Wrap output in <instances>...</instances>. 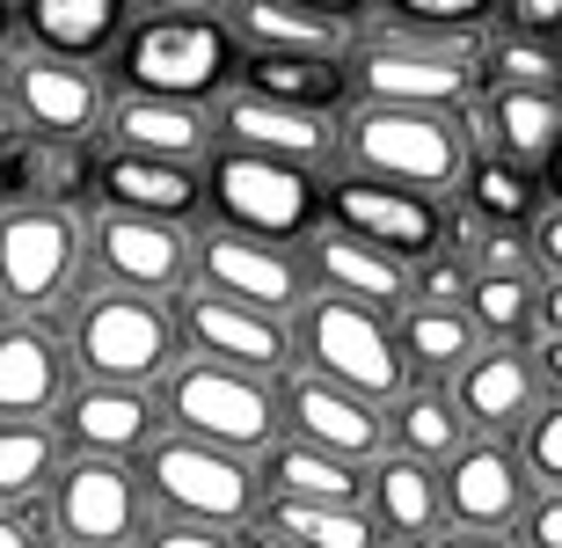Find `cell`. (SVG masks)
<instances>
[{
	"mask_svg": "<svg viewBox=\"0 0 562 548\" xmlns=\"http://www.w3.org/2000/svg\"><path fill=\"white\" fill-rule=\"evenodd\" d=\"M366 519H373V534L424 541V534L438 527V476H431V461L373 454V461H366Z\"/></svg>",
	"mask_w": 562,
	"mask_h": 548,
	"instance_id": "83f0119b",
	"label": "cell"
},
{
	"mask_svg": "<svg viewBox=\"0 0 562 548\" xmlns=\"http://www.w3.org/2000/svg\"><path fill=\"white\" fill-rule=\"evenodd\" d=\"M468 264H460V249H431L424 264H409V307H460L468 300Z\"/></svg>",
	"mask_w": 562,
	"mask_h": 548,
	"instance_id": "ab89813d",
	"label": "cell"
},
{
	"mask_svg": "<svg viewBox=\"0 0 562 548\" xmlns=\"http://www.w3.org/2000/svg\"><path fill=\"white\" fill-rule=\"evenodd\" d=\"M52 519L74 548H125L146 527V490L125 461H103V454H74V461L52 476Z\"/></svg>",
	"mask_w": 562,
	"mask_h": 548,
	"instance_id": "8fae6325",
	"label": "cell"
},
{
	"mask_svg": "<svg viewBox=\"0 0 562 548\" xmlns=\"http://www.w3.org/2000/svg\"><path fill=\"white\" fill-rule=\"evenodd\" d=\"M431 548H512L504 534H468V527H453V534H438Z\"/></svg>",
	"mask_w": 562,
	"mask_h": 548,
	"instance_id": "c3c4849f",
	"label": "cell"
},
{
	"mask_svg": "<svg viewBox=\"0 0 562 548\" xmlns=\"http://www.w3.org/2000/svg\"><path fill=\"white\" fill-rule=\"evenodd\" d=\"M8 110L22 132H52V139H81L103 118V81L81 59H52V52H22L8 66Z\"/></svg>",
	"mask_w": 562,
	"mask_h": 548,
	"instance_id": "e0dca14e",
	"label": "cell"
},
{
	"mask_svg": "<svg viewBox=\"0 0 562 548\" xmlns=\"http://www.w3.org/2000/svg\"><path fill=\"white\" fill-rule=\"evenodd\" d=\"M322 220L344 227L351 242L395 256V264H424L431 249H446V205L424 198V190H395L373 183V176H344V183L322 190Z\"/></svg>",
	"mask_w": 562,
	"mask_h": 548,
	"instance_id": "9c48e42d",
	"label": "cell"
},
{
	"mask_svg": "<svg viewBox=\"0 0 562 548\" xmlns=\"http://www.w3.org/2000/svg\"><path fill=\"white\" fill-rule=\"evenodd\" d=\"M307 278H322V293H344V300H366V307H402L409 300V264H395V256H380L366 249V242H351L344 227H322L307 234Z\"/></svg>",
	"mask_w": 562,
	"mask_h": 548,
	"instance_id": "7402d4cb",
	"label": "cell"
},
{
	"mask_svg": "<svg viewBox=\"0 0 562 548\" xmlns=\"http://www.w3.org/2000/svg\"><path fill=\"white\" fill-rule=\"evenodd\" d=\"M44 505L30 512V505H15V512H0V548H44Z\"/></svg>",
	"mask_w": 562,
	"mask_h": 548,
	"instance_id": "bcb514c9",
	"label": "cell"
},
{
	"mask_svg": "<svg viewBox=\"0 0 562 548\" xmlns=\"http://www.w3.org/2000/svg\"><path fill=\"white\" fill-rule=\"evenodd\" d=\"M482 81H490V88H541V96H555L562 66H555V52H548L541 37H519V30H504V37L482 52Z\"/></svg>",
	"mask_w": 562,
	"mask_h": 548,
	"instance_id": "74e56055",
	"label": "cell"
},
{
	"mask_svg": "<svg viewBox=\"0 0 562 548\" xmlns=\"http://www.w3.org/2000/svg\"><path fill=\"white\" fill-rule=\"evenodd\" d=\"M271 395H278V424H285L300 446H322V454L358 461V468L387 446L380 402L351 395V388H329V380H314V373H285V380H271Z\"/></svg>",
	"mask_w": 562,
	"mask_h": 548,
	"instance_id": "4fadbf2b",
	"label": "cell"
},
{
	"mask_svg": "<svg viewBox=\"0 0 562 548\" xmlns=\"http://www.w3.org/2000/svg\"><path fill=\"white\" fill-rule=\"evenodd\" d=\"M139 548H241L227 527H190V519H161V527H139Z\"/></svg>",
	"mask_w": 562,
	"mask_h": 548,
	"instance_id": "ee69618b",
	"label": "cell"
},
{
	"mask_svg": "<svg viewBox=\"0 0 562 548\" xmlns=\"http://www.w3.org/2000/svg\"><path fill=\"white\" fill-rule=\"evenodd\" d=\"M81 278V227L52 205L0 212V307H52Z\"/></svg>",
	"mask_w": 562,
	"mask_h": 548,
	"instance_id": "30bf717a",
	"label": "cell"
},
{
	"mask_svg": "<svg viewBox=\"0 0 562 548\" xmlns=\"http://www.w3.org/2000/svg\"><path fill=\"white\" fill-rule=\"evenodd\" d=\"M176 337H190V351L212 366H241V373H263L278 380L292 366V337L285 322L263 315V307H241V300H220V293H190L183 300V322Z\"/></svg>",
	"mask_w": 562,
	"mask_h": 548,
	"instance_id": "2e32d148",
	"label": "cell"
},
{
	"mask_svg": "<svg viewBox=\"0 0 562 548\" xmlns=\"http://www.w3.org/2000/svg\"><path fill=\"white\" fill-rule=\"evenodd\" d=\"M234 74H241L249 96L285 103V110H314V118L344 110V96H351L344 59H307V52H249V59H234Z\"/></svg>",
	"mask_w": 562,
	"mask_h": 548,
	"instance_id": "f1b7e54d",
	"label": "cell"
},
{
	"mask_svg": "<svg viewBox=\"0 0 562 548\" xmlns=\"http://www.w3.org/2000/svg\"><path fill=\"white\" fill-rule=\"evenodd\" d=\"M533 300H541V278H533V271H475V278H468L460 315L475 322V337L519 344L526 329H533Z\"/></svg>",
	"mask_w": 562,
	"mask_h": 548,
	"instance_id": "e575fe53",
	"label": "cell"
},
{
	"mask_svg": "<svg viewBox=\"0 0 562 548\" xmlns=\"http://www.w3.org/2000/svg\"><path fill=\"white\" fill-rule=\"evenodd\" d=\"M66 366H81L88 380L110 388H146L176 366V322L161 315V300L139 293H88L74 307V337H66Z\"/></svg>",
	"mask_w": 562,
	"mask_h": 548,
	"instance_id": "8992f818",
	"label": "cell"
},
{
	"mask_svg": "<svg viewBox=\"0 0 562 548\" xmlns=\"http://www.w3.org/2000/svg\"><path fill=\"white\" fill-rule=\"evenodd\" d=\"M526 497H533V483H526V468H519V446L475 439V446H460V454H446L438 519H453L468 534H504L526 512Z\"/></svg>",
	"mask_w": 562,
	"mask_h": 548,
	"instance_id": "5bb4252c",
	"label": "cell"
},
{
	"mask_svg": "<svg viewBox=\"0 0 562 548\" xmlns=\"http://www.w3.org/2000/svg\"><path fill=\"white\" fill-rule=\"evenodd\" d=\"M512 527H519L526 548H562V497H555V490H533Z\"/></svg>",
	"mask_w": 562,
	"mask_h": 548,
	"instance_id": "7bdbcfd3",
	"label": "cell"
},
{
	"mask_svg": "<svg viewBox=\"0 0 562 548\" xmlns=\"http://www.w3.org/2000/svg\"><path fill=\"white\" fill-rule=\"evenodd\" d=\"M460 198H468V220H475V227L519 234L526 220L548 205V176L541 169H519V161H504V154H468V169H460Z\"/></svg>",
	"mask_w": 562,
	"mask_h": 548,
	"instance_id": "4dcf8cb0",
	"label": "cell"
},
{
	"mask_svg": "<svg viewBox=\"0 0 562 548\" xmlns=\"http://www.w3.org/2000/svg\"><path fill=\"white\" fill-rule=\"evenodd\" d=\"M139 490H154L176 519L190 527H241L256 519V468L249 454H227V446H205V439H146L139 446Z\"/></svg>",
	"mask_w": 562,
	"mask_h": 548,
	"instance_id": "5b68a950",
	"label": "cell"
},
{
	"mask_svg": "<svg viewBox=\"0 0 562 548\" xmlns=\"http://www.w3.org/2000/svg\"><path fill=\"white\" fill-rule=\"evenodd\" d=\"M88 183L103 190L110 212H146V220H176V227L205 205L190 161H154V154H125V147H110L103 161L88 169Z\"/></svg>",
	"mask_w": 562,
	"mask_h": 548,
	"instance_id": "ffe728a7",
	"label": "cell"
},
{
	"mask_svg": "<svg viewBox=\"0 0 562 548\" xmlns=\"http://www.w3.org/2000/svg\"><path fill=\"white\" fill-rule=\"evenodd\" d=\"M519 424H526V446H519L526 483H533V490H555V483H562V402L541 395Z\"/></svg>",
	"mask_w": 562,
	"mask_h": 548,
	"instance_id": "f35d334b",
	"label": "cell"
},
{
	"mask_svg": "<svg viewBox=\"0 0 562 548\" xmlns=\"http://www.w3.org/2000/svg\"><path fill=\"white\" fill-rule=\"evenodd\" d=\"M526 271H533V278L562 271V212L555 205H541L533 220H526Z\"/></svg>",
	"mask_w": 562,
	"mask_h": 548,
	"instance_id": "b9f144b4",
	"label": "cell"
},
{
	"mask_svg": "<svg viewBox=\"0 0 562 548\" xmlns=\"http://www.w3.org/2000/svg\"><path fill=\"white\" fill-rule=\"evenodd\" d=\"M220 139L241 154H271V161H292V169H314L322 154L336 147V132L314 118V110H285V103H263L249 88H234L227 103H220Z\"/></svg>",
	"mask_w": 562,
	"mask_h": 548,
	"instance_id": "d6986e66",
	"label": "cell"
},
{
	"mask_svg": "<svg viewBox=\"0 0 562 548\" xmlns=\"http://www.w3.org/2000/svg\"><path fill=\"white\" fill-rule=\"evenodd\" d=\"M220 22L249 52H307V59H344V30H351V22L314 15L300 0H227Z\"/></svg>",
	"mask_w": 562,
	"mask_h": 548,
	"instance_id": "4316f807",
	"label": "cell"
},
{
	"mask_svg": "<svg viewBox=\"0 0 562 548\" xmlns=\"http://www.w3.org/2000/svg\"><path fill=\"white\" fill-rule=\"evenodd\" d=\"M482 132H490V154L519 161V169H548V154L562 139V110L541 88H490L482 96Z\"/></svg>",
	"mask_w": 562,
	"mask_h": 548,
	"instance_id": "f546056e",
	"label": "cell"
},
{
	"mask_svg": "<svg viewBox=\"0 0 562 548\" xmlns=\"http://www.w3.org/2000/svg\"><path fill=\"white\" fill-rule=\"evenodd\" d=\"M263 534H278L285 548H380L366 505H292V497H278L263 512Z\"/></svg>",
	"mask_w": 562,
	"mask_h": 548,
	"instance_id": "d590c367",
	"label": "cell"
},
{
	"mask_svg": "<svg viewBox=\"0 0 562 548\" xmlns=\"http://www.w3.org/2000/svg\"><path fill=\"white\" fill-rule=\"evenodd\" d=\"M88 249H95V264L110 271V286L117 293H176L190 278V234L176 227V220H146V212H103L95 227L81 234Z\"/></svg>",
	"mask_w": 562,
	"mask_h": 548,
	"instance_id": "9a60e30c",
	"label": "cell"
},
{
	"mask_svg": "<svg viewBox=\"0 0 562 548\" xmlns=\"http://www.w3.org/2000/svg\"><path fill=\"white\" fill-rule=\"evenodd\" d=\"M504 30H519V37H555L562 30V0H504Z\"/></svg>",
	"mask_w": 562,
	"mask_h": 548,
	"instance_id": "f6af8a7d",
	"label": "cell"
},
{
	"mask_svg": "<svg viewBox=\"0 0 562 548\" xmlns=\"http://www.w3.org/2000/svg\"><path fill=\"white\" fill-rule=\"evenodd\" d=\"M227 0H146V15H220Z\"/></svg>",
	"mask_w": 562,
	"mask_h": 548,
	"instance_id": "7dc6e473",
	"label": "cell"
},
{
	"mask_svg": "<svg viewBox=\"0 0 562 548\" xmlns=\"http://www.w3.org/2000/svg\"><path fill=\"white\" fill-rule=\"evenodd\" d=\"M66 344L37 322H0V417H44L66 395Z\"/></svg>",
	"mask_w": 562,
	"mask_h": 548,
	"instance_id": "d4e9b609",
	"label": "cell"
},
{
	"mask_svg": "<svg viewBox=\"0 0 562 548\" xmlns=\"http://www.w3.org/2000/svg\"><path fill=\"white\" fill-rule=\"evenodd\" d=\"M161 410L183 439H205V446H227V454H263L278 439V395L263 373H241V366H212V359H190V366H168V388H161Z\"/></svg>",
	"mask_w": 562,
	"mask_h": 548,
	"instance_id": "52a82bcc",
	"label": "cell"
},
{
	"mask_svg": "<svg viewBox=\"0 0 562 548\" xmlns=\"http://www.w3.org/2000/svg\"><path fill=\"white\" fill-rule=\"evenodd\" d=\"M453 410L482 432H512V424L541 402V373L526 366V344H490V351H468V366L453 373Z\"/></svg>",
	"mask_w": 562,
	"mask_h": 548,
	"instance_id": "44dd1931",
	"label": "cell"
},
{
	"mask_svg": "<svg viewBox=\"0 0 562 548\" xmlns=\"http://www.w3.org/2000/svg\"><path fill=\"white\" fill-rule=\"evenodd\" d=\"M52 476H59V439L37 417H0V505H37Z\"/></svg>",
	"mask_w": 562,
	"mask_h": 548,
	"instance_id": "8d00e7d4",
	"label": "cell"
},
{
	"mask_svg": "<svg viewBox=\"0 0 562 548\" xmlns=\"http://www.w3.org/2000/svg\"><path fill=\"white\" fill-rule=\"evenodd\" d=\"M190 264L205 271V293L263 307V315H285V307H300V300L314 293L307 256L292 249V242H249V234L212 227V234L190 242Z\"/></svg>",
	"mask_w": 562,
	"mask_h": 548,
	"instance_id": "7c38bea8",
	"label": "cell"
},
{
	"mask_svg": "<svg viewBox=\"0 0 562 548\" xmlns=\"http://www.w3.org/2000/svg\"><path fill=\"white\" fill-rule=\"evenodd\" d=\"M300 8H314V15H336V22H358L373 0H300Z\"/></svg>",
	"mask_w": 562,
	"mask_h": 548,
	"instance_id": "681fc988",
	"label": "cell"
},
{
	"mask_svg": "<svg viewBox=\"0 0 562 548\" xmlns=\"http://www.w3.org/2000/svg\"><path fill=\"white\" fill-rule=\"evenodd\" d=\"M88 169H95V161H88L81 139H52V132H22V139L0 147V190L22 198V205L66 212L88 190Z\"/></svg>",
	"mask_w": 562,
	"mask_h": 548,
	"instance_id": "cb8c5ba5",
	"label": "cell"
},
{
	"mask_svg": "<svg viewBox=\"0 0 562 548\" xmlns=\"http://www.w3.org/2000/svg\"><path fill=\"white\" fill-rule=\"evenodd\" d=\"M395 351L409 373H431L438 388L468 366L475 351V322L460 315V307H402V329H395Z\"/></svg>",
	"mask_w": 562,
	"mask_h": 548,
	"instance_id": "d6a6232c",
	"label": "cell"
},
{
	"mask_svg": "<svg viewBox=\"0 0 562 548\" xmlns=\"http://www.w3.org/2000/svg\"><path fill=\"white\" fill-rule=\"evenodd\" d=\"M351 88L366 103H409V110H460L475 96V59L453 37H366L344 59Z\"/></svg>",
	"mask_w": 562,
	"mask_h": 548,
	"instance_id": "ba28073f",
	"label": "cell"
},
{
	"mask_svg": "<svg viewBox=\"0 0 562 548\" xmlns=\"http://www.w3.org/2000/svg\"><path fill=\"white\" fill-rule=\"evenodd\" d=\"M387 432L402 439V454H409V461H446V454H460V446H468V417L453 410V395H446L438 380L402 388Z\"/></svg>",
	"mask_w": 562,
	"mask_h": 548,
	"instance_id": "836d02e7",
	"label": "cell"
},
{
	"mask_svg": "<svg viewBox=\"0 0 562 548\" xmlns=\"http://www.w3.org/2000/svg\"><path fill=\"white\" fill-rule=\"evenodd\" d=\"M198 198L220 212L227 234H249V242H307L322 227V183L292 161H271V154L205 147Z\"/></svg>",
	"mask_w": 562,
	"mask_h": 548,
	"instance_id": "3957f363",
	"label": "cell"
},
{
	"mask_svg": "<svg viewBox=\"0 0 562 548\" xmlns=\"http://www.w3.org/2000/svg\"><path fill=\"white\" fill-rule=\"evenodd\" d=\"M387 548H402V541H387Z\"/></svg>",
	"mask_w": 562,
	"mask_h": 548,
	"instance_id": "816d5d0a",
	"label": "cell"
},
{
	"mask_svg": "<svg viewBox=\"0 0 562 548\" xmlns=\"http://www.w3.org/2000/svg\"><path fill=\"white\" fill-rule=\"evenodd\" d=\"M110 118V139L125 154H154V161H198V154L212 147V118L198 103H168V96H117V103H103Z\"/></svg>",
	"mask_w": 562,
	"mask_h": 548,
	"instance_id": "603a6c76",
	"label": "cell"
},
{
	"mask_svg": "<svg viewBox=\"0 0 562 548\" xmlns=\"http://www.w3.org/2000/svg\"><path fill=\"white\" fill-rule=\"evenodd\" d=\"M409 30H431V37H460V30H475L497 0H387Z\"/></svg>",
	"mask_w": 562,
	"mask_h": 548,
	"instance_id": "60d3db41",
	"label": "cell"
},
{
	"mask_svg": "<svg viewBox=\"0 0 562 548\" xmlns=\"http://www.w3.org/2000/svg\"><path fill=\"white\" fill-rule=\"evenodd\" d=\"M241 44L220 15H146L139 30H117V74L132 96L205 103L234 81Z\"/></svg>",
	"mask_w": 562,
	"mask_h": 548,
	"instance_id": "277c9868",
	"label": "cell"
},
{
	"mask_svg": "<svg viewBox=\"0 0 562 548\" xmlns=\"http://www.w3.org/2000/svg\"><path fill=\"white\" fill-rule=\"evenodd\" d=\"M125 8H132V0H22L37 52H52V59H81V66L117 44Z\"/></svg>",
	"mask_w": 562,
	"mask_h": 548,
	"instance_id": "1f68e13d",
	"label": "cell"
},
{
	"mask_svg": "<svg viewBox=\"0 0 562 548\" xmlns=\"http://www.w3.org/2000/svg\"><path fill=\"white\" fill-rule=\"evenodd\" d=\"M8 22H15V8H8V0H0V44H8Z\"/></svg>",
	"mask_w": 562,
	"mask_h": 548,
	"instance_id": "f907efd6",
	"label": "cell"
},
{
	"mask_svg": "<svg viewBox=\"0 0 562 548\" xmlns=\"http://www.w3.org/2000/svg\"><path fill=\"white\" fill-rule=\"evenodd\" d=\"M292 315L300 322H292L285 337H292L300 373L329 380V388H351V395H366V402H395L402 388H409V366H402L395 329H387L380 307L344 300V293H307Z\"/></svg>",
	"mask_w": 562,
	"mask_h": 548,
	"instance_id": "7a4b0ae2",
	"label": "cell"
},
{
	"mask_svg": "<svg viewBox=\"0 0 562 548\" xmlns=\"http://www.w3.org/2000/svg\"><path fill=\"white\" fill-rule=\"evenodd\" d=\"M256 490L292 497V505H366V468L336 461V454H322V446L271 439L263 454H256Z\"/></svg>",
	"mask_w": 562,
	"mask_h": 548,
	"instance_id": "484cf974",
	"label": "cell"
},
{
	"mask_svg": "<svg viewBox=\"0 0 562 548\" xmlns=\"http://www.w3.org/2000/svg\"><path fill=\"white\" fill-rule=\"evenodd\" d=\"M336 147L351 161V176H373V183L395 190H453L468 169V125L460 110H409V103H358L351 125L336 132Z\"/></svg>",
	"mask_w": 562,
	"mask_h": 548,
	"instance_id": "6da1fadb",
	"label": "cell"
},
{
	"mask_svg": "<svg viewBox=\"0 0 562 548\" xmlns=\"http://www.w3.org/2000/svg\"><path fill=\"white\" fill-rule=\"evenodd\" d=\"M59 439L74 454H103V461H125L154 439V402L146 388H110V380H88V388H66L59 395Z\"/></svg>",
	"mask_w": 562,
	"mask_h": 548,
	"instance_id": "ac0fdd59",
	"label": "cell"
}]
</instances>
